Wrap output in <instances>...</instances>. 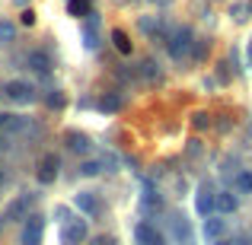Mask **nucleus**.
Instances as JSON below:
<instances>
[{
	"label": "nucleus",
	"mask_w": 252,
	"mask_h": 245,
	"mask_svg": "<svg viewBox=\"0 0 252 245\" xmlns=\"http://www.w3.org/2000/svg\"><path fill=\"white\" fill-rule=\"evenodd\" d=\"M42 236H45V220L38 214H29L26 217V226H23L19 242L23 245H42Z\"/></svg>",
	"instance_id": "obj_2"
},
{
	"label": "nucleus",
	"mask_w": 252,
	"mask_h": 245,
	"mask_svg": "<svg viewBox=\"0 0 252 245\" xmlns=\"http://www.w3.org/2000/svg\"><path fill=\"white\" fill-rule=\"evenodd\" d=\"M195 207H198V214L201 217H211L217 210V191H214V185H198V194H195Z\"/></svg>",
	"instance_id": "obj_3"
},
{
	"label": "nucleus",
	"mask_w": 252,
	"mask_h": 245,
	"mask_svg": "<svg viewBox=\"0 0 252 245\" xmlns=\"http://www.w3.org/2000/svg\"><path fill=\"white\" fill-rule=\"evenodd\" d=\"M67 147L74 150V153H90V137H86V134H77V131H70V134H67Z\"/></svg>",
	"instance_id": "obj_15"
},
{
	"label": "nucleus",
	"mask_w": 252,
	"mask_h": 245,
	"mask_svg": "<svg viewBox=\"0 0 252 245\" xmlns=\"http://www.w3.org/2000/svg\"><path fill=\"white\" fill-rule=\"evenodd\" d=\"M13 38H16V26L0 19V42H13Z\"/></svg>",
	"instance_id": "obj_21"
},
{
	"label": "nucleus",
	"mask_w": 252,
	"mask_h": 245,
	"mask_svg": "<svg viewBox=\"0 0 252 245\" xmlns=\"http://www.w3.org/2000/svg\"><path fill=\"white\" fill-rule=\"evenodd\" d=\"M134 242L137 245H166V236L154 223H137L134 226Z\"/></svg>",
	"instance_id": "obj_6"
},
{
	"label": "nucleus",
	"mask_w": 252,
	"mask_h": 245,
	"mask_svg": "<svg viewBox=\"0 0 252 245\" xmlns=\"http://www.w3.org/2000/svg\"><path fill=\"white\" fill-rule=\"evenodd\" d=\"M172 233H176V239H179V242L191 245V226H189V220H185L182 214L172 217Z\"/></svg>",
	"instance_id": "obj_12"
},
{
	"label": "nucleus",
	"mask_w": 252,
	"mask_h": 245,
	"mask_svg": "<svg viewBox=\"0 0 252 245\" xmlns=\"http://www.w3.org/2000/svg\"><path fill=\"white\" fill-rule=\"evenodd\" d=\"M211 245H230L227 239H217V242H211Z\"/></svg>",
	"instance_id": "obj_32"
},
{
	"label": "nucleus",
	"mask_w": 252,
	"mask_h": 245,
	"mask_svg": "<svg viewBox=\"0 0 252 245\" xmlns=\"http://www.w3.org/2000/svg\"><path fill=\"white\" fill-rule=\"evenodd\" d=\"M3 182H6V172H3V169H0V188H3Z\"/></svg>",
	"instance_id": "obj_30"
},
{
	"label": "nucleus",
	"mask_w": 252,
	"mask_h": 245,
	"mask_svg": "<svg viewBox=\"0 0 252 245\" xmlns=\"http://www.w3.org/2000/svg\"><path fill=\"white\" fill-rule=\"evenodd\" d=\"M201 233H204V239H208V242H217L223 233H227V220H220V217H204Z\"/></svg>",
	"instance_id": "obj_10"
},
{
	"label": "nucleus",
	"mask_w": 252,
	"mask_h": 245,
	"mask_svg": "<svg viewBox=\"0 0 252 245\" xmlns=\"http://www.w3.org/2000/svg\"><path fill=\"white\" fill-rule=\"evenodd\" d=\"M3 92H6V99H10V102H16V105L35 102V89H32L26 80H10V83L3 86Z\"/></svg>",
	"instance_id": "obj_1"
},
{
	"label": "nucleus",
	"mask_w": 252,
	"mask_h": 245,
	"mask_svg": "<svg viewBox=\"0 0 252 245\" xmlns=\"http://www.w3.org/2000/svg\"><path fill=\"white\" fill-rule=\"evenodd\" d=\"M74 204H77V210H83L86 217H99L102 214V204H99V197L93 194V191H80V194L74 197Z\"/></svg>",
	"instance_id": "obj_8"
},
{
	"label": "nucleus",
	"mask_w": 252,
	"mask_h": 245,
	"mask_svg": "<svg viewBox=\"0 0 252 245\" xmlns=\"http://www.w3.org/2000/svg\"><path fill=\"white\" fill-rule=\"evenodd\" d=\"M45 105H48V109H64V92L61 89H51L48 96H45Z\"/></svg>",
	"instance_id": "obj_20"
},
{
	"label": "nucleus",
	"mask_w": 252,
	"mask_h": 245,
	"mask_svg": "<svg viewBox=\"0 0 252 245\" xmlns=\"http://www.w3.org/2000/svg\"><path fill=\"white\" fill-rule=\"evenodd\" d=\"M99 169H102V163H96V160H86V163L80 165V175L93 178V175H99Z\"/></svg>",
	"instance_id": "obj_22"
},
{
	"label": "nucleus",
	"mask_w": 252,
	"mask_h": 245,
	"mask_svg": "<svg viewBox=\"0 0 252 245\" xmlns=\"http://www.w3.org/2000/svg\"><path fill=\"white\" fill-rule=\"evenodd\" d=\"M208 48H211V45H208ZM208 48H204V42H195V61H201V57H204V51H208Z\"/></svg>",
	"instance_id": "obj_26"
},
{
	"label": "nucleus",
	"mask_w": 252,
	"mask_h": 245,
	"mask_svg": "<svg viewBox=\"0 0 252 245\" xmlns=\"http://www.w3.org/2000/svg\"><path fill=\"white\" fill-rule=\"evenodd\" d=\"M141 67H144V77H154V74H157V64H154V61H144Z\"/></svg>",
	"instance_id": "obj_25"
},
{
	"label": "nucleus",
	"mask_w": 252,
	"mask_h": 245,
	"mask_svg": "<svg viewBox=\"0 0 252 245\" xmlns=\"http://www.w3.org/2000/svg\"><path fill=\"white\" fill-rule=\"evenodd\" d=\"M236 191H240V194H252V169H246V172H240V175H236Z\"/></svg>",
	"instance_id": "obj_18"
},
{
	"label": "nucleus",
	"mask_w": 252,
	"mask_h": 245,
	"mask_svg": "<svg viewBox=\"0 0 252 245\" xmlns=\"http://www.w3.org/2000/svg\"><path fill=\"white\" fill-rule=\"evenodd\" d=\"M195 128H211V115H195Z\"/></svg>",
	"instance_id": "obj_24"
},
{
	"label": "nucleus",
	"mask_w": 252,
	"mask_h": 245,
	"mask_svg": "<svg viewBox=\"0 0 252 245\" xmlns=\"http://www.w3.org/2000/svg\"><path fill=\"white\" fill-rule=\"evenodd\" d=\"M0 150H6V137L3 134H0Z\"/></svg>",
	"instance_id": "obj_31"
},
{
	"label": "nucleus",
	"mask_w": 252,
	"mask_h": 245,
	"mask_svg": "<svg viewBox=\"0 0 252 245\" xmlns=\"http://www.w3.org/2000/svg\"><path fill=\"white\" fill-rule=\"evenodd\" d=\"M198 153H201V147H198V140H191L189 143V156H198Z\"/></svg>",
	"instance_id": "obj_28"
},
{
	"label": "nucleus",
	"mask_w": 252,
	"mask_h": 245,
	"mask_svg": "<svg viewBox=\"0 0 252 245\" xmlns=\"http://www.w3.org/2000/svg\"><path fill=\"white\" fill-rule=\"evenodd\" d=\"M19 23H23V26H35V13H32V10H23V13H19Z\"/></svg>",
	"instance_id": "obj_23"
},
{
	"label": "nucleus",
	"mask_w": 252,
	"mask_h": 245,
	"mask_svg": "<svg viewBox=\"0 0 252 245\" xmlns=\"http://www.w3.org/2000/svg\"><path fill=\"white\" fill-rule=\"evenodd\" d=\"M112 42H115V48L122 54H131V42H128V32L125 29H112Z\"/></svg>",
	"instance_id": "obj_17"
},
{
	"label": "nucleus",
	"mask_w": 252,
	"mask_h": 245,
	"mask_svg": "<svg viewBox=\"0 0 252 245\" xmlns=\"http://www.w3.org/2000/svg\"><path fill=\"white\" fill-rule=\"evenodd\" d=\"M90 245H115V242H112V239H105V236H99V239H93Z\"/></svg>",
	"instance_id": "obj_29"
},
{
	"label": "nucleus",
	"mask_w": 252,
	"mask_h": 245,
	"mask_svg": "<svg viewBox=\"0 0 252 245\" xmlns=\"http://www.w3.org/2000/svg\"><path fill=\"white\" fill-rule=\"evenodd\" d=\"M217 210L220 214H236L240 210V197L233 191H217Z\"/></svg>",
	"instance_id": "obj_11"
},
{
	"label": "nucleus",
	"mask_w": 252,
	"mask_h": 245,
	"mask_svg": "<svg viewBox=\"0 0 252 245\" xmlns=\"http://www.w3.org/2000/svg\"><path fill=\"white\" fill-rule=\"evenodd\" d=\"M230 245H249V239H246V236H233V239H227Z\"/></svg>",
	"instance_id": "obj_27"
},
{
	"label": "nucleus",
	"mask_w": 252,
	"mask_h": 245,
	"mask_svg": "<svg viewBox=\"0 0 252 245\" xmlns=\"http://www.w3.org/2000/svg\"><path fill=\"white\" fill-rule=\"evenodd\" d=\"M26 217V197H19V201H13L10 207L3 210V226L6 223H16V220H23Z\"/></svg>",
	"instance_id": "obj_14"
},
{
	"label": "nucleus",
	"mask_w": 252,
	"mask_h": 245,
	"mask_svg": "<svg viewBox=\"0 0 252 245\" xmlns=\"http://www.w3.org/2000/svg\"><path fill=\"white\" fill-rule=\"evenodd\" d=\"M99 109H102L105 115H115V111L122 109V96H118V92H109V96H102V102H99Z\"/></svg>",
	"instance_id": "obj_16"
},
{
	"label": "nucleus",
	"mask_w": 252,
	"mask_h": 245,
	"mask_svg": "<svg viewBox=\"0 0 252 245\" xmlns=\"http://www.w3.org/2000/svg\"><path fill=\"white\" fill-rule=\"evenodd\" d=\"M80 32H83V45H86V48L93 51V48L99 45V16H96V13H90V16L83 19Z\"/></svg>",
	"instance_id": "obj_9"
},
{
	"label": "nucleus",
	"mask_w": 252,
	"mask_h": 245,
	"mask_svg": "<svg viewBox=\"0 0 252 245\" xmlns=\"http://www.w3.org/2000/svg\"><path fill=\"white\" fill-rule=\"evenodd\" d=\"M249 137H252V124H249Z\"/></svg>",
	"instance_id": "obj_33"
},
{
	"label": "nucleus",
	"mask_w": 252,
	"mask_h": 245,
	"mask_svg": "<svg viewBox=\"0 0 252 245\" xmlns=\"http://www.w3.org/2000/svg\"><path fill=\"white\" fill-rule=\"evenodd\" d=\"M67 10L74 13V16H90V0H70Z\"/></svg>",
	"instance_id": "obj_19"
},
{
	"label": "nucleus",
	"mask_w": 252,
	"mask_h": 245,
	"mask_svg": "<svg viewBox=\"0 0 252 245\" xmlns=\"http://www.w3.org/2000/svg\"><path fill=\"white\" fill-rule=\"evenodd\" d=\"M195 48V35H191V29L185 26V29H179L176 32V38H172V45H169V54L176 57V61H182L189 51Z\"/></svg>",
	"instance_id": "obj_4"
},
{
	"label": "nucleus",
	"mask_w": 252,
	"mask_h": 245,
	"mask_svg": "<svg viewBox=\"0 0 252 245\" xmlns=\"http://www.w3.org/2000/svg\"><path fill=\"white\" fill-rule=\"evenodd\" d=\"M58 169H61V163H58V156L55 153H45L42 160H38V172H35V178L42 185H51L58 178Z\"/></svg>",
	"instance_id": "obj_7"
},
{
	"label": "nucleus",
	"mask_w": 252,
	"mask_h": 245,
	"mask_svg": "<svg viewBox=\"0 0 252 245\" xmlns=\"http://www.w3.org/2000/svg\"><path fill=\"white\" fill-rule=\"evenodd\" d=\"M90 229H86V220H70L67 226L61 229V245H83Z\"/></svg>",
	"instance_id": "obj_5"
},
{
	"label": "nucleus",
	"mask_w": 252,
	"mask_h": 245,
	"mask_svg": "<svg viewBox=\"0 0 252 245\" xmlns=\"http://www.w3.org/2000/svg\"><path fill=\"white\" fill-rule=\"evenodd\" d=\"M26 64H29L35 74H48V70H51V57L45 54V51H32V54L26 57Z\"/></svg>",
	"instance_id": "obj_13"
}]
</instances>
